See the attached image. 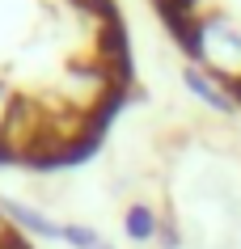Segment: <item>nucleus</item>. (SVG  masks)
Masks as SVG:
<instances>
[{
    "instance_id": "7ed1b4c3",
    "label": "nucleus",
    "mask_w": 241,
    "mask_h": 249,
    "mask_svg": "<svg viewBox=\"0 0 241 249\" xmlns=\"http://www.w3.org/2000/svg\"><path fill=\"white\" fill-rule=\"evenodd\" d=\"M13 211V220H21L30 228V232H38V236H64V228H55L51 220H42V215H34V211H26V207H9Z\"/></svg>"
},
{
    "instance_id": "20e7f679",
    "label": "nucleus",
    "mask_w": 241,
    "mask_h": 249,
    "mask_svg": "<svg viewBox=\"0 0 241 249\" xmlns=\"http://www.w3.org/2000/svg\"><path fill=\"white\" fill-rule=\"evenodd\" d=\"M64 236L72 241V245H80V249H89V245H93V236H89V232H80V228H64Z\"/></svg>"
},
{
    "instance_id": "f257e3e1",
    "label": "nucleus",
    "mask_w": 241,
    "mask_h": 249,
    "mask_svg": "<svg viewBox=\"0 0 241 249\" xmlns=\"http://www.w3.org/2000/svg\"><path fill=\"white\" fill-rule=\"evenodd\" d=\"M152 232H157V215H152L148 207H131L127 211V236H131V241H148Z\"/></svg>"
},
{
    "instance_id": "f03ea898",
    "label": "nucleus",
    "mask_w": 241,
    "mask_h": 249,
    "mask_svg": "<svg viewBox=\"0 0 241 249\" xmlns=\"http://www.w3.org/2000/svg\"><path fill=\"white\" fill-rule=\"evenodd\" d=\"M186 85H190V89H195V93H199V97H203V102H207V106H216V110H228V106H233V102H228V97H220V89H216V85H212V80H207V76H199L195 68H190V72H186Z\"/></svg>"
}]
</instances>
